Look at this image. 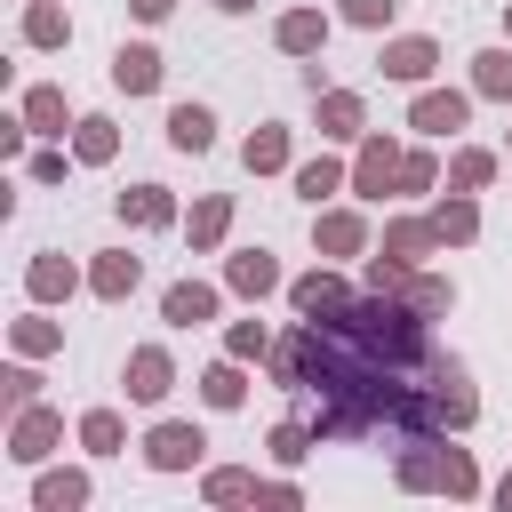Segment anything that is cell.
<instances>
[{"mask_svg":"<svg viewBox=\"0 0 512 512\" xmlns=\"http://www.w3.org/2000/svg\"><path fill=\"white\" fill-rule=\"evenodd\" d=\"M96 288H104V296H128V288H136V256H112V264H96Z\"/></svg>","mask_w":512,"mask_h":512,"instance_id":"obj_9","label":"cell"},{"mask_svg":"<svg viewBox=\"0 0 512 512\" xmlns=\"http://www.w3.org/2000/svg\"><path fill=\"white\" fill-rule=\"evenodd\" d=\"M32 288H40V296H56V288H72V272H64V264H32Z\"/></svg>","mask_w":512,"mask_h":512,"instance_id":"obj_23","label":"cell"},{"mask_svg":"<svg viewBox=\"0 0 512 512\" xmlns=\"http://www.w3.org/2000/svg\"><path fill=\"white\" fill-rule=\"evenodd\" d=\"M112 80L144 96V88H160V56H152V48H120V56H112Z\"/></svg>","mask_w":512,"mask_h":512,"instance_id":"obj_1","label":"cell"},{"mask_svg":"<svg viewBox=\"0 0 512 512\" xmlns=\"http://www.w3.org/2000/svg\"><path fill=\"white\" fill-rule=\"evenodd\" d=\"M320 240L344 256V248H360V224H352V216H328V224H320Z\"/></svg>","mask_w":512,"mask_h":512,"instance_id":"obj_17","label":"cell"},{"mask_svg":"<svg viewBox=\"0 0 512 512\" xmlns=\"http://www.w3.org/2000/svg\"><path fill=\"white\" fill-rule=\"evenodd\" d=\"M128 376H136V384H128L136 400H160V392H168V360H160V352H136V368H128Z\"/></svg>","mask_w":512,"mask_h":512,"instance_id":"obj_6","label":"cell"},{"mask_svg":"<svg viewBox=\"0 0 512 512\" xmlns=\"http://www.w3.org/2000/svg\"><path fill=\"white\" fill-rule=\"evenodd\" d=\"M32 40H64V16L56 8H32Z\"/></svg>","mask_w":512,"mask_h":512,"instance_id":"obj_27","label":"cell"},{"mask_svg":"<svg viewBox=\"0 0 512 512\" xmlns=\"http://www.w3.org/2000/svg\"><path fill=\"white\" fill-rule=\"evenodd\" d=\"M384 176H392V152L368 144V160H360V192H384Z\"/></svg>","mask_w":512,"mask_h":512,"instance_id":"obj_14","label":"cell"},{"mask_svg":"<svg viewBox=\"0 0 512 512\" xmlns=\"http://www.w3.org/2000/svg\"><path fill=\"white\" fill-rule=\"evenodd\" d=\"M456 184H488V152H464L456 160Z\"/></svg>","mask_w":512,"mask_h":512,"instance_id":"obj_28","label":"cell"},{"mask_svg":"<svg viewBox=\"0 0 512 512\" xmlns=\"http://www.w3.org/2000/svg\"><path fill=\"white\" fill-rule=\"evenodd\" d=\"M80 496H88L80 480H40V504H80Z\"/></svg>","mask_w":512,"mask_h":512,"instance_id":"obj_25","label":"cell"},{"mask_svg":"<svg viewBox=\"0 0 512 512\" xmlns=\"http://www.w3.org/2000/svg\"><path fill=\"white\" fill-rule=\"evenodd\" d=\"M296 304H304V312H336V304H344V288H336V280H304V288H296Z\"/></svg>","mask_w":512,"mask_h":512,"instance_id":"obj_11","label":"cell"},{"mask_svg":"<svg viewBox=\"0 0 512 512\" xmlns=\"http://www.w3.org/2000/svg\"><path fill=\"white\" fill-rule=\"evenodd\" d=\"M88 448H120V416H88Z\"/></svg>","mask_w":512,"mask_h":512,"instance_id":"obj_24","label":"cell"},{"mask_svg":"<svg viewBox=\"0 0 512 512\" xmlns=\"http://www.w3.org/2000/svg\"><path fill=\"white\" fill-rule=\"evenodd\" d=\"M208 312H216V288H168V320L192 328V320H208Z\"/></svg>","mask_w":512,"mask_h":512,"instance_id":"obj_5","label":"cell"},{"mask_svg":"<svg viewBox=\"0 0 512 512\" xmlns=\"http://www.w3.org/2000/svg\"><path fill=\"white\" fill-rule=\"evenodd\" d=\"M208 400L232 408V400H240V376H232V368H208Z\"/></svg>","mask_w":512,"mask_h":512,"instance_id":"obj_18","label":"cell"},{"mask_svg":"<svg viewBox=\"0 0 512 512\" xmlns=\"http://www.w3.org/2000/svg\"><path fill=\"white\" fill-rule=\"evenodd\" d=\"M192 456H200V432H192V424H160V432H152V464L176 472V464H192Z\"/></svg>","mask_w":512,"mask_h":512,"instance_id":"obj_2","label":"cell"},{"mask_svg":"<svg viewBox=\"0 0 512 512\" xmlns=\"http://www.w3.org/2000/svg\"><path fill=\"white\" fill-rule=\"evenodd\" d=\"M280 272H272V256H232V288H248V296H264Z\"/></svg>","mask_w":512,"mask_h":512,"instance_id":"obj_7","label":"cell"},{"mask_svg":"<svg viewBox=\"0 0 512 512\" xmlns=\"http://www.w3.org/2000/svg\"><path fill=\"white\" fill-rule=\"evenodd\" d=\"M296 184H304V192H312V200H320V192H336V168H328V160H312V168H304V176H296Z\"/></svg>","mask_w":512,"mask_h":512,"instance_id":"obj_21","label":"cell"},{"mask_svg":"<svg viewBox=\"0 0 512 512\" xmlns=\"http://www.w3.org/2000/svg\"><path fill=\"white\" fill-rule=\"evenodd\" d=\"M480 88L488 96H512V56H480Z\"/></svg>","mask_w":512,"mask_h":512,"instance_id":"obj_15","label":"cell"},{"mask_svg":"<svg viewBox=\"0 0 512 512\" xmlns=\"http://www.w3.org/2000/svg\"><path fill=\"white\" fill-rule=\"evenodd\" d=\"M112 152V128L104 120H80V160H104Z\"/></svg>","mask_w":512,"mask_h":512,"instance_id":"obj_16","label":"cell"},{"mask_svg":"<svg viewBox=\"0 0 512 512\" xmlns=\"http://www.w3.org/2000/svg\"><path fill=\"white\" fill-rule=\"evenodd\" d=\"M32 120H40V128H56V120H64V96H56V88H40V96H32Z\"/></svg>","mask_w":512,"mask_h":512,"instance_id":"obj_19","label":"cell"},{"mask_svg":"<svg viewBox=\"0 0 512 512\" xmlns=\"http://www.w3.org/2000/svg\"><path fill=\"white\" fill-rule=\"evenodd\" d=\"M352 120H360V104H352V96H328V128H336V136H352Z\"/></svg>","mask_w":512,"mask_h":512,"instance_id":"obj_20","label":"cell"},{"mask_svg":"<svg viewBox=\"0 0 512 512\" xmlns=\"http://www.w3.org/2000/svg\"><path fill=\"white\" fill-rule=\"evenodd\" d=\"M136 16H168V0H136Z\"/></svg>","mask_w":512,"mask_h":512,"instance_id":"obj_30","label":"cell"},{"mask_svg":"<svg viewBox=\"0 0 512 512\" xmlns=\"http://www.w3.org/2000/svg\"><path fill=\"white\" fill-rule=\"evenodd\" d=\"M344 16H352V24H384V16H392V0H344Z\"/></svg>","mask_w":512,"mask_h":512,"instance_id":"obj_26","label":"cell"},{"mask_svg":"<svg viewBox=\"0 0 512 512\" xmlns=\"http://www.w3.org/2000/svg\"><path fill=\"white\" fill-rule=\"evenodd\" d=\"M40 440H48V416H32V424L16 432V456H40Z\"/></svg>","mask_w":512,"mask_h":512,"instance_id":"obj_29","label":"cell"},{"mask_svg":"<svg viewBox=\"0 0 512 512\" xmlns=\"http://www.w3.org/2000/svg\"><path fill=\"white\" fill-rule=\"evenodd\" d=\"M168 136H176L184 152H208V136H216V120H208L200 104H176V112H168Z\"/></svg>","mask_w":512,"mask_h":512,"instance_id":"obj_3","label":"cell"},{"mask_svg":"<svg viewBox=\"0 0 512 512\" xmlns=\"http://www.w3.org/2000/svg\"><path fill=\"white\" fill-rule=\"evenodd\" d=\"M224 8H248V0H224Z\"/></svg>","mask_w":512,"mask_h":512,"instance_id":"obj_31","label":"cell"},{"mask_svg":"<svg viewBox=\"0 0 512 512\" xmlns=\"http://www.w3.org/2000/svg\"><path fill=\"white\" fill-rule=\"evenodd\" d=\"M216 232H224V200H208V208L192 216V240H216Z\"/></svg>","mask_w":512,"mask_h":512,"instance_id":"obj_22","label":"cell"},{"mask_svg":"<svg viewBox=\"0 0 512 512\" xmlns=\"http://www.w3.org/2000/svg\"><path fill=\"white\" fill-rule=\"evenodd\" d=\"M384 72H392V80H424V72H432V40H400V48L384 56Z\"/></svg>","mask_w":512,"mask_h":512,"instance_id":"obj_4","label":"cell"},{"mask_svg":"<svg viewBox=\"0 0 512 512\" xmlns=\"http://www.w3.org/2000/svg\"><path fill=\"white\" fill-rule=\"evenodd\" d=\"M280 152H288V144H280V128H264V136H248V168H280Z\"/></svg>","mask_w":512,"mask_h":512,"instance_id":"obj_13","label":"cell"},{"mask_svg":"<svg viewBox=\"0 0 512 512\" xmlns=\"http://www.w3.org/2000/svg\"><path fill=\"white\" fill-rule=\"evenodd\" d=\"M280 48H320V16H288L280 24Z\"/></svg>","mask_w":512,"mask_h":512,"instance_id":"obj_12","label":"cell"},{"mask_svg":"<svg viewBox=\"0 0 512 512\" xmlns=\"http://www.w3.org/2000/svg\"><path fill=\"white\" fill-rule=\"evenodd\" d=\"M464 120V96H424L416 104V128H456Z\"/></svg>","mask_w":512,"mask_h":512,"instance_id":"obj_8","label":"cell"},{"mask_svg":"<svg viewBox=\"0 0 512 512\" xmlns=\"http://www.w3.org/2000/svg\"><path fill=\"white\" fill-rule=\"evenodd\" d=\"M120 208H128V216H136V224H168V200H160V192H152V184H144V192H128V200H120Z\"/></svg>","mask_w":512,"mask_h":512,"instance_id":"obj_10","label":"cell"}]
</instances>
